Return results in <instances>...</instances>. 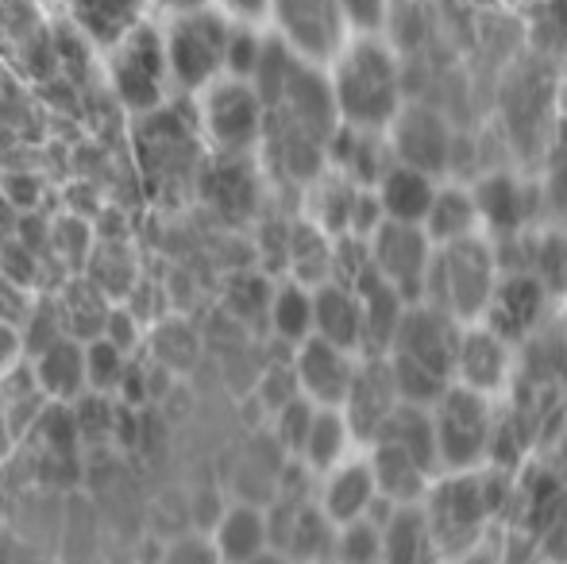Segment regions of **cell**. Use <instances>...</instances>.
<instances>
[{"mask_svg": "<svg viewBox=\"0 0 567 564\" xmlns=\"http://www.w3.org/2000/svg\"><path fill=\"white\" fill-rule=\"evenodd\" d=\"M251 85L262 98L259 151L267 155L270 171L293 186L313 182L329 163V147L340 132L329 74L313 62L293 59L286 47L267 39V54Z\"/></svg>", "mask_w": 567, "mask_h": 564, "instance_id": "1", "label": "cell"}, {"mask_svg": "<svg viewBox=\"0 0 567 564\" xmlns=\"http://www.w3.org/2000/svg\"><path fill=\"white\" fill-rule=\"evenodd\" d=\"M329 66L332 105L343 129L390 132L405 105V66L394 47L379 35H359L355 43H343Z\"/></svg>", "mask_w": 567, "mask_h": 564, "instance_id": "2", "label": "cell"}, {"mask_svg": "<svg viewBox=\"0 0 567 564\" xmlns=\"http://www.w3.org/2000/svg\"><path fill=\"white\" fill-rule=\"evenodd\" d=\"M460 329L449 314H441L429 301H410L390 337L386 360L390 379L398 387V399L410 407H433L452 387V356Z\"/></svg>", "mask_w": 567, "mask_h": 564, "instance_id": "3", "label": "cell"}, {"mask_svg": "<svg viewBox=\"0 0 567 564\" xmlns=\"http://www.w3.org/2000/svg\"><path fill=\"white\" fill-rule=\"evenodd\" d=\"M379 483V495L390 506H413L425 491L429 475L436 472L433 422L425 407H402L379 425L374 433V460H367Z\"/></svg>", "mask_w": 567, "mask_h": 564, "instance_id": "4", "label": "cell"}, {"mask_svg": "<svg viewBox=\"0 0 567 564\" xmlns=\"http://www.w3.org/2000/svg\"><path fill=\"white\" fill-rule=\"evenodd\" d=\"M163 31V54L171 70L174 93H205L213 82L225 78V54H228V31L231 20L220 8H194V12L166 16L158 23Z\"/></svg>", "mask_w": 567, "mask_h": 564, "instance_id": "5", "label": "cell"}, {"mask_svg": "<svg viewBox=\"0 0 567 564\" xmlns=\"http://www.w3.org/2000/svg\"><path fill=\"white\" fill-rule=\"evenodd\" d=\"M494 283H498V256L483 236H471V240L433 248L421 301L449 314L452 321H475L491 301Z\"/></svg>", "mask_w": 567, "mask_h": 564, "instance_id": "6", "label": "cell"}, {"mask_svg": "<svg viewBox=\"0 0 567 564\" xmlns=\"http://www.w3.org/2000/svg\"><path fill=\"white\" fill-rule=\"evenodd\" d=\"M105 78L109 90L127 113L151 116L163 113V105L171 101V70H166L163 54V31L155 20H143L135 31H127L124 39H116L105 51Z\"/></svg>", "mask_w": 567, "mask_h": 564, "instance_id": "7", "label": "cell"}, {"mask_svg": "<svg viewBox=\"0 0 567 564\" xmlns=\"http://www.w3.org/2000/svg\"><path fill=\"white\" fill-rule=\"evenodd\" d=\"M197 132L228 163L251 158L262 143V98L244 78H220L197 93Z\"/></svg>", "mask_w": 567, "mask_h": 564, "instance_id": "8", "label": "cell"}, {"mask_svg": "<svg viewBox=\"0 0 567 564\" xmlns=\"http://www.w3.org/2000/svg\"><path fill=\"white\" fill-rule=\"evenodd\" d=\"M433 422V444H436V464L449 472H475L486 457L494 452V422L486 394L449 387L429 410Z\"/></svg>", "mask_w": 567, "mask_h": 564, "instance_id": "9", "label": "cell"}, {"mask_svg": "<svg viewBox=\"0 0 567 564\" xmlns=\"http://www.w3.org/2000/svg\"><path fill=\"white\" fill-rule=\"evenodd\" d=\"M267 20L275 28L270 39L313 66H329L348 43V23L337 0H270Z\"/></svg>", "mask_w": 567, "mask_h": 564, "instance_id": "10", "label": "cell"}, {"mask_svg": "<svg viewBox=\"0 0 567 564\" xmlns=\"http://www.w3.org/2000/svg\"><path fill=\"white\" fill-rule=\"evenodd\" d=\"M433 264V240L421 225H398V221H379L371 228L367 244V267L379 275L390 290L402 294V301H421Z\"/></svg>", "mask_w": 567, "mask_h": 564, "instance_id": "11", "label": "cell"}, {"mask_svg": "<svg viewBox=\"0 0 567 564\" xmlns=\"http://www.w3.org/2000/svg\"><path fill=\"white\" fill-rule=\"evenodd\" d=\"M553 66L548 59H533L525 66L509 70L506 93H502V116H506V132L517 143V151L525 155H540L548 136V124H553V109H556V93L560 85L548 78Z\"/></svg>", "mask_w": 567, "mask_h": 564, "instance_id": "12", "label": "cell"}, {"mask_svg": "<svg viewBox=\"0 0 567 564\" xmlns=\"http://www.w3.org/2000/svg\"><path fill=\"white\" fill-rule=\"evenodd\" d=\"M553 301H556L553 294H548L537 279H529V275L498 271L494 294L483 309L486 329L498 332L506 345L522 348L525 340H533L548 325V309H553Z\"/></svg>", "mask_w": 567, "mask_h": 564, "instance_id": "13", "label": "cell"}, {"mask_svg": "<svg viewBox=\"0 0 567 564\" xmlns=\"http://www.w3.org/2000/svg\"><path fill=\"white\" fill-rule=\"evenodd\" d=\"M471 197H475L478 225L491 228L498 240H509V236L525 233V228L540 225L548 217L540 186H533V182L517 178L509 171H494L486 178H478Z\"/></svg>", "mask_w": 567, "mask_h": 564, "instance_id": "14", "label": "cell"}, {"mask_svg": "<svg viewBox=\"0 0 567 564\" xmlns=\"http://www.w3.org/2000/svg\"><path fill=\"white\" fill-rule=\"evenodd\" d=\"M491 511H494L491 480H486V475L455 472V480H449L436 491V503L425 519H429V530H433L436 545H444V550H463L467 542H475V534L483 530Z\"/></svg>", "mask_w": 567, "mask_h": 564, "instance_id": "15", "label": "cell"}, {"mask_svg": "<svg viewBox=\"0 0 567 564\" xmlns=\"http://www.w3.org/2000/svg\"><path fill=\"white\" fill-rule=\"evenodd\" d=\"M355 371H359V360L355 352L348 348H337L321 337H309L293 348V363H290V376H293V387L306 402L313 407H332V410H343L351 394V383H355Z\"/></svg>", "mask_w": 567, "mask_h": 564, "instance_id": "16", "label": "cell"}, {"mask_svg": "<svg viewBox=\"0 0 567 564\" xmlns=\"http://www.w3.org/2000/svg\"><path fill=\"white\" fill-rule=\"evenodd\" d=\"M498 271H522L537 279L553 298L567 294V233L560 225H533L494 248Z\"/></svg>", "mask_w": 567, "mask_h": 564, "instance_id": "17", "label": "cell"}, {"mask_svg": "<svg viewBox=\"0 0 567 564\" xmlns=\"http://www.w3.org/2000/svg\"><path fill=\"white\" fill-rule=\"evenodd\" d=\"M509 371H514V345H506L498 332H491L486 325L460 332L452 356V387L494 394L509 383Z\"/></svg>", "mask_w": 567, "mask_h": 564, "instance_id": "18", "label": "cell"}, {"mask_svg": "<svg viewBox=\"0 0 567 564\" xmlns=\"http://www.w3.org/2000/svg\"><path fill=\"white\" fill-rule=\"evenodd\" d=\"M379 503H386V499L379 495V483H374L367 460H343L332 472H324L321 514L332 526H355V522L374 519Z\"/></svg>", "mask_w": 567, "mask_h": 564, "instance_id": "19", "label": "cell"}, {"mask_svg": "<svg viewBox=\"0 0 567 564\" xmlns=\"http://www.w3.org/2000/svg\"><path fill=\"white\" fill-rule=\"evenodd\" d=\"M394 132V151L398 163H410L421 166V171L436 174V166H444V158H452L455 151V136H452V124L444 121L436 109H413V113H398V121L390 124Z\"/></svg>", "mask_w": 567, "mask_h": 564, "instance_id": "20", "label": "cell"}, {"mask_svg": "<svg viewBox=\"0 0 567 564\" xmlns=\"http://www.w3.org/2000/svg\"><path fill=\"white\" fill-rule=\"evenodd\" d=\"M313 337L348 348V352L367 348L363 301H359L355 286L340 279H324L313 286Z\"/></svg>", "mask_w": 567, "mask_h": 564, "instance_id": "21", "label": "cell"}, {"mask_svg": "<svg viewBox=\"0 0 567 564\" xmlns=\"http://www.w3.org/2000/svg\"><path fill=\"white\" fill-rule=\"evenodd\" d=\"M70 28L97 51H109L116 39L151 20L147 0H59Z\"/></svg>", "mask_w": 567, "mask_h": 564, "instance_id": "22", "label": "cell"}, {"mask_svg": "<svg viewBox=\"0 0 567 564\" xmlns=\"http://www.w3.org/2000/svg\"><path fill=\"white\" fill-rule=\"evenodd\" d=\"M371 197L379 205L382 221H398V225H421L436 197V178L421 166L410 163H390L382 178L371 186Z\"/></svg>", "mask_w": 567, "mask_h": 564, "instance_id": "23", "label": "cell"}, {"mask_svg": "<svg viewBox=\"0 0 567 564\" xmlns=\"http://www.w3.org/2000/svg\"><path fill=\"white\" fill-rule=\"evenodd\" d=\"M398 407H402V399H398V387H394V379H390L386 360L374 356V360L359 363L355 383H351V394H348V402H343V418H348L351 433L374 437L379 425L386 422Z\"/></svg>", "mask_w": 567, "mask_h": 564, "instance_id": "24", "label": "cell"}, {"mask_svg": "<svg viewBox=\"0 0 567 564\" xmlns=\"http://www.w3.org/2000/svg\"><path fill=\"white\" fill-rule=\"evenodd\" d=\"M209 542L217 545L225 564H247L259 553H267L270 545V514L259 511L251 503H231L213 519V526L205 530Z\"/></svg>", "mask_w": 567, "mask_h": 564, "instance_id": "25", "label": "cell"}, {"mask_svg": "<svg viewBox=\"0 0 567 564\" xmlns=\"http://www.w3.org/2000/svg\"><path fill=\"white\" fill-rule=\"evenodd\" d=\"M35 387L43 399H59V402H74L90 391V379H85V340L78 337H59L54 345L39 348L35 360Z\"/></svg>", "mask_w": 567, "mask_h": 564, "instance_id": "26", "label": "cell"}, {"mask_svg": "<svg viewBox=\"0 0 567 564\" xmlns=\"http://www.w3.org/2000/svg\"><path fill=\"white\" fill-rule=\"evenodd\" d=\"M540 197H545V213L556 221H567V82L556 93V109H553V124H548L545 147H540Z\"/></svg>", "mask_w": 567, "mask_h": 564, "instance_id": "27", "label": "cell"}, {"mask_svg": "<svg viewBox=\"0 0 567 564\" xmlns=\"http://www.w3.org/2000/svg\"><path fill=\"white\" fill-rule=\"evenodd\" d=\"M348 444H351V425H348V418H343V410L317 407L293 457H298L309 472L324 475V472H332L337 464H343V457H348Z\"/></svg>", "mask_w": 567, "mask_h": 564, "instance_id": "28", "label": "cell"}, {"mask_svg": "<svg viewBox=\"0 0 567 564\" xmlns=\"http://www.w3.org/2000/svg\"><path fill=\"white\" fill-rule=\"evenodd\" d=\"M425 236L433 240V248H444V244H460L478 236V209L471 189L463 186H436V197L429 205L425 221H421Z\"/></svg>", "mask_w": 567, "mask_h": 564, "instance_id": "29", "label": "cell"}, {"mask_svg": "<svg viewBox=\"0 0 567 564\" xmlns=\"http://www.w3.org/2000/svg\"><path fill=\"white\" fill-rule=\"evenodd\" d=\"M382 534V564H425L433 550V530L417 506H390V522L379 526Z\"/></svg>", "mask_w": 567, "mask_h": 564, "instance_id": "30", "label": "cell"}, {"mask_svg": "<svg viewBox=\"0 0 567 564\" xmlns=\"http://www.w3.org/2000/svg\"><path fill=\"white\" fill-rule=\"evenodd\" d=\"M267 321L278 340L298 348L301 340L313 337V286L306 283H286L270 294L267 301Z\"/></svg>", "mask_w": 567, "mask_h": 564, "instance_id": "31", "label": "cell"}, {"mask_svg": "<svg viewBox=\"0 0 567 564\" xmlns=\"http://www.w3.org/2000/svg\"><path fill=\"white\" fill-rule=\"evenodd\" d=\"M525 23L540 59L567 54V0H525Z\"/></svg>", "mask_w": 567, "mask_h": 564, "instance_id": "32", "label": "cell"}, {"mask_svg": "<svg viewBox=\"0 0 567 564\" xmlns=\"http://www.w3.org/2000/svg\"><path fill=\"white\" fill-rule=\"evenodd\" d=\"M267 39L270 35H259L255 23H236L231 20V31H228V54H225V78H244L251 82L255 70H259L262 54H267Z\"/></svg>", "mask_w": 567, "mask_h": 564, "instance_id": "33", "label": "cell"}, {"mask_svg": "<svg viewBox=\"0 0 567 564\" xmlns=\"http://www.w3.org/2000/svg\"><path fill=\"white\" fill-rule=\"evenodd\" d=\"M127 371V352L116 348L113 340L93 337L85 340V379H90V391H113Z\"/></svg>", "mask_w": 567, "mask_h": 564, "instance_id": "34", "label": "cell"}, {"mask_svg": "<svg viewBox=\"0 0 567 564\" xmlns=\"http://www.w3.org/2000/svg\"><path fill=\"white\" fill-rule=\"evenodd\" d=\"M332 550H337L340 564H379L382 561L379 522L367 519V522H355V526H340V537Z\"/></svg>", "mask_w": 567, "mask_h": 564, "instance_id": "35", "label": "cell"}, {"mask_svg": "<svg viewBox=\"0 0 567 564\" xmlns=\"http://www.w3.org/2000/svg\"><path fill=\"white\" fill-rule=\"evenodd\" d=\"M158 564H225L217 553V545L209 542L205 530L197 534H178L163 553H158Z\"/></svg>", "mask_w": 567, "mask_h": 564, "instance_id": "36", "label": "cell"}, {"mask_svg": "<svg viewBox=\"0 0 567 564\" xmlns=\"http://www.w3.org/2000/svg\"><path fill=\"white\" fill-rule=\"evenodd\" d=\"M337 8L348 31H359V35H379L390 23V0H337Z\"/></svg>", "mask_w": 567, "mask_h": 564, "instance_id": "37", "label": "cell"}, {"mask_svg": "<svg viewBox=\"0 0 567 564\" xmlns=\"http://www.w3.org/2000/svg\"><path fill=\"white\" fill-rule=\"evenodd\" d=\"M267 4H270V0H213V8H220V12H225L228 20H236V23L267 20Z\"/></svg>", "mask_w": 567, "mask_h": 564, "instance_id": "38", "label": "cell"}, {"mask_svg": "<svg viewBox=\"0 0 567 564\" xmlns=\"http://www.w3.org/2000/svg\"><path fill=\"white\" fill-rule=\"evenodd\" d=\"M213 0H147L151 16H178V12H194V8H209Z\"/></svg>", "mask_w": 567, "mask_h": 564, "instance_id": "39", "label": "cell"}, {"mask_svg": "<svg viewBox=\"0 0 567 564\" xmlns=\"http://www.w3.org/2000/svg\"><path fill=\"white\" fill-rule=\"evenodd\" d=\"M247 564H293V561L286 557L282 550H275V545H270L267 553H259V557H251V561H247Z\"/></svg>", "mask_w": 567, "mask_h": 564, "instance_id": "40", "label": "cell"}, {"mask_svg": "<svg viewBox=\"0 0 567 564\" xmlns=\"http://www.w3.org/2000/svg\"><path fill=\"white\" fill-rule=\"evenodd\" d=\"M0 441L8 444V407H4V399H0Z\"/></svg>", "mask_w": 567, "mask_h": 564, "instance_id": "41", "label": "cell"}, {"mask_svg": "<svg viewBox=\"0 0 567 564\" xmlns=\"http://www.w3.org/2000/svg\"><path fill=\"white\" fill-rule=\"evenodd\" d=\"M560 332H564V348H567V321L560 325Z\"/></svg>", "mask_w": 567, "mask_h": 564, "instance_id": "42", "label": "cell"}]
</instances>
